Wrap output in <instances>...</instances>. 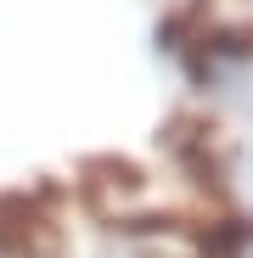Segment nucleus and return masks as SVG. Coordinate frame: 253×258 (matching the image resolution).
<instances>
[{
  "mask_svg": "<svg viewBox=\"0 0 253 258\" xmlns=\"http://www.w3.org/2000/svg\"><path fill=\"white\" fill-rule=\"evenodd\" d=\"M57 252V225L28 191L0 197V258H51Z\"/></svg>",
  "mask_w": 253,
  "mask_h": 258,
  "instance_id": "nucleus-1",
  "label": "nucleus"
},
{
  "mask_svg": "<svg viewBox=\"0 0 253 258\" xmlns=\"http://www.w3.org/2000/svg\"><path fill=\"white\" fill-rule=\"evenodd\" d=\"M253 241V225L247 219H220L203 230V258H242Z\"/></svg>",
  "mask_w": 253,
  "mask_h": 258,
  "instance_id": "nucleus-2",
  "label": "nucleus"
},
{
  "mask_svg": "<svg viewBox=\"0 0 253 258\" xmlns=\"http://www.w3.org/2000/svg\"><path fill=\"white\" fill-rule=\"evenodd\" d=\"M84 174H107L102 185H118V191H141V168L130 157H90L84 163Z\"/></svg>",
  "mask_w": 253,
  "mask_h": 258,
  "instance_id": "nucleus-3",
  "label": "nucleus"
},
{
  "mask_svg": "<svg viewBox=\"0 0 253 258\" xmlns=\"http://www.w3.org/2000/svg\"><path fill=\"white\" fill-rule=\"evenodd\" d=\"M197 45L220 51V56H253V28H208Z\"/></svg>",
  "mask_w": 253,
  "mask_h": 258,
  "instance_id": "nucleus-4",
  "label": "nucleus"
}]
</instances>
